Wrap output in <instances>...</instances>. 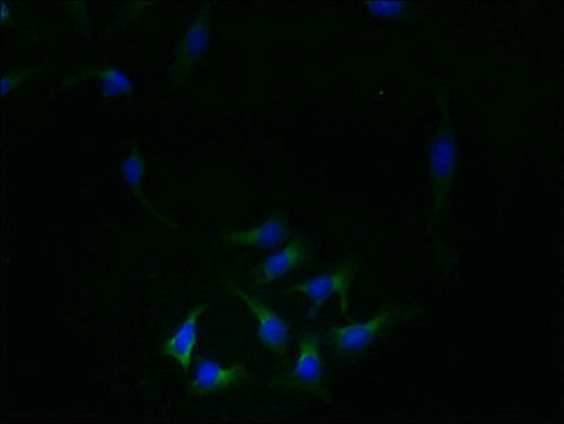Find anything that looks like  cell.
Listing matches in <instances>:
<instances>
[{
	"instance_id": "obj_16",
	"label": "cell",
	"mask_w": 564,
	"mask_h": 424,
	"mask_svg": "<svg viewBox=\"0 0 564 424\" xmlns=\"http://www.w3.org/2000/svg\"><path fill=\"white\" fill-rule=\"evenodd\" d=\"M0 19H2L3 24L12 23V9L9 8L7 2L2 3V9H0Z\"/></svg>"
},
{
	"instance_id": "obj_6",
	"label": "cell",
	"mask_w": 564,
	"mask_h": 424,
	"mask_svg": "<svg viewBox=\"0 0 564 424\" xmlns=\"http://www.w3.org/2000/svg\"><path fill=\"white\" fill-rule=\"evenodd\" d=\"M212 24L213 4L206 2L199 8L196 18L188 24L174 50L172 68H170V83L174 88H183L196 72L199 62L206 56L212 43Z\"/></svg>"
},
{
	"instance_id": "obj_10",
	"label": "cell",
	"mask_w": 564,
	"mask_h": 424,
	"mask_svg": "<svg viewBox=\"0 0 564 424\" xmlns=\"http://www.w3.org/2000/svg\"><path fill=\"white\" fill-rule=\"evenodd\" d=\"M208 302L196 304L187 313L186 318L180 324L177 330L162 343V356L176 362L184 373H187L189 368H192L194 352H196L198 343L199 320H202L203 314L208 311Z\"/></svg>"
},
{
	"instance_id": "obj_1",
	"label": "cell",
	"mask_w": 564,
	"mask_h": 424,
	"mask_svg": "<svg viewBox=\"0 0 564 424\" xmlns=\"http://www.w3.org/2000/svg\"><path fill=\"white\" fill-rule=\"evenodd\" d=\"M437 105V123L429 144V176H431V208L429 228L441 226L448 214L454 180L458 170V143L454 127L451 93L438 84L434 89Z\"/></svg>"
},
{
	"instance_id": "obj_14",
	"label": "cell",
	"mask_w": 564,
	"mask_h": 424,
	"mask_svg": "<svg viewBox=\"0 0 564 424\" xmlns=\"http://www.w3.org/2000/svg\"><path fill=\"white\" fill-rule=\"evenodd\" d=\"M46 68L43 64H36V66L19 67L10 69L9 73L4 74L2 79V95H7L17 91L18 88L26 84L29 79L36 77L39 73H42Z\"/></svg>"
},
{
	"instance_id": "obj_12",
	"label": "cell",
	"mask_w": 564,
	"mask_h": 424,
	"mask_svg": "<svg viewBox=\"0 0 564 424\" xmlns=\"http://www.w3.org/2000/svg\"><path fill=\"white\" fill-rule=\"evenodd\" d=\"M94 79L101 84V95L104 99H111L117 97H131L133 93V84L131 78L127 76L121 69L105 64V66H94L77 69L63 79V87L69 88L73 85L88 81Z\"/></svg>"
},
{
	"instance_id": "obj_7",
	"label": "cell",
	"mask_w": 564,
	"mask_h": 424,
	"mask_svg": "<svg viewBox=\"0 0 564 424\" xmlns=\"http://www.w3.org/2000/svg\"><path fill=\"white\" fill-rule=\"evenodd\" d=\"M251 379L243 363H231L223 367L213 359L198 357L194 376L187 383L188 395L196 398L212 396L219 392L234 391L241 388Z\"/></svg>"
},
{
	"instance_id": "obj_5",
	"label": "cell",
	"mask_w": 564,
	"mask_h": 424,
	"mask_svg": "<svg viewBox=\"0 0 564 424\" xmlns=\"http://www.w3.org/2000/svg\"><path fill=\"white\" fill-rule=\"evenodd\" d=\"M221 284L229 294L239 298L252 313L257 320L259 344L271 352L282 367H288L289 352H291V326L289 323L262 297L252 296L232 282H221Z\"/></svg>"
},
{
	"instance_id": "obj_3",
	"label": "cell",
	"mask_w": 564,
	"mask_h": 424,
	"mask_svg": "<svg viewBox=\"0 0 564 424\" xmlns=\"http://www.w3.org/2000/svg\"><path fill=\"white\" fill-rule=\"evenodd\" d=\"M267 387L292 393V395H311L332 403L326 363L322 351V337L316 331H303L299 336L297 359L288 371L267 379Z\"/></svg>"
},
{
	"instance_id": "obj_2",
	"label": "cell",
	"mask_w": 564,
	"mask_h": 424,
	"mask_svg": "<svg viewBox=\"0 0 564 424\" xmlns=\"http://www.w3.org/2000/svg\"><path fill=\"white\" fill-rule=\"evenodd\" d=\"M419 316L421 308L408 303L392 302L369 320L329 327L324 339L338 358L354 361L371 349L379 339L388 336L393 328L411 323Z\"/></svg>"
},
{
	"instance_id": "obj_13",
	"label": "cell",
	"mask_w": 564,
	"mask_h": 424,
	"mask_svg": "<svg viewBox=\"0 0 564 424\" xmlns=\"http://www.w3.org/2000/svg\"><path fill=\"white\" fill-rule=\"evenodd\" d=\"M364 7L372 17L381 19L401 20V22H412L417 17V9L408 2H393V0H369L364 2Z\"/></svg>"
},
{
	"instance_id": "obj_15",
	"label": "cell",
	"mask_w": 564,
	"mask_h": 424,
	"mask_svg": "<svg viewBox=\"0 0 564 424\" xmlns=\"http://www.w3.org/2000/svg\"><path fill=\"white\" fill-rule=\"evenodd\" d=\"M153 2H133L128 4L127 8L122 10L121 13L118 14L117 24L118 26H128L141 17V13L144 12L148 8H151Z\"/></svg>"
},
{
	"instance_id": "obj_4",
	"label": "cell",
	"mask_w": 564,
	"mask_h": 424,
	"mask_svg": "<svg viewBox=\"0 0 564 424\" xmlns=\"http://www.w3.org/2000/svg\"><path fill=\"white\" fill-rule=\"evenodd\" d=\"M362 263L361 254L351 252L344 258V261L333 272L318 274V276L308 279L306 282L293 284L284 291V294L306 296L312 302L311 311H308V317L311 318H316L324 304L337 296L339 298V311H341L344 317H347L349 313V293H351L354 281L361 271Z\"/></svg>"
},
{
	"instance_id": "obj_9",
	"label": "cell",
	"mask_w": 564,
	"mask_h": 424,
	"mask_svg": "<svg viewBox=\"0 0 564 424\" xmlns=\"http://www.w3.org/2000/svg\"><path fill=\"white\" fill-rule=\"evenodd\" d=\"M292 236L291 219L284 209L274 211L259 226L248 229H228L221 233L223 241L232 247L274 249Z\"/></svg>"
},
{
	"instance_id": "obj_8",
	"label": "cell",
	"mask_w": 564,
	"mask_h": 424,
	"mask_svg": "<svg viewBox=\"0 0 564 424\" xmlns=\"http://www.w3.org/2000/svg\"><path fill=\"white\" fill-rule=\"evenodd\" d=\"M314 259V247L311 239L296 236L281 251L271 254L254 267L252 283L254 287L269 286L286 274L299 269L311 267Z\"/></svg>"
},
{
	"instance_id": "obj_11",
	"label": "cell",
	"mask_w": 564,
	"mask_h": 424,
	"mask_svg": "<svg viewBox=\"0 0 564 424\" xmlns=\"http://www.w3.org/2000/svg\"><path fill=\"white\" fill-rule=\"evenodd\" d=\"M144 174H147V161H144L141 146H139L137 139H133L131 146H129L127 156H124L121 163V176L123 182L127 184L128 188L131 189L137 202L141 204V206L147 209L152 217L159 219V221L169 228L178 229L180 226L177 221L167 217L166 214L154 206L151 198L147 196V192H144L143 186Z\"/></svg>"
}]
</instances>
